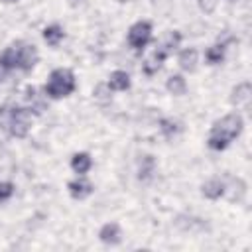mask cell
<instances>
[{"label":"cell","instance_id":"obj_1","mask_svg":"<svg viewBox=\"0 0 252 252\" xmlns=\"http://www.w3.org/2000/svg\"><path fill=\"white\" fill-rule=\"evenodd\" d=\"M244 128V118L240 112H230V114H224L222 118H219L213 128H211V134H209V148L215 150V152H222L230 146V142L234 138L240 136Z\"/></svg>","mask_w":252,"mask_h":252},{"label":"cell","instance_id":"obj_2","mask_svg":"<svg viewBox=\"0 0 252 252\" xmlns=\"http://www.w3.org/2000/svg\"><path fill=\"white\" fill-rule=\"evenodd\" d=\"M39 59V53H37V47L32 45V43H26V41H16L12 43L10 47H6L0 55V61L2 65L8 69V71H14V69H20V71H32L35 67Z\"/></svg>","mask_w":252,"mask_h":252},{"label":"cell","instance_id":"obj_3","mask_svg":"<svg viewBox=\"0 0 252 252\" xmlns=\"http://www.w3.org/2000/svg\"><path fill=\"white\" fill-rule=\"evenodd\" d=\"M75 87H77V81H75L73 71L59 67L49 73V79H47L43 91L49 98H63V96H69L75 91Z\"/></svg>","mask_w":252,"mask_h":252},{"label":"cell","instance_id":"obj_4","mask_svg":"<svg viewBox=\"0 0 252 252\" xmlns=\"http://www.w3.org/2000/svg\"><path fill=\"white\" fill-rule=\"evenodd\" d=\"M0 114L4 116V124L14 138H26L32 128V110L24 106H14L12 110L0 108Z\"/></svg>","mask_w":252,"mask_h":252},{"label":"cell","instance_id":"obj_5","mask_svg":"<svg viewBox=\"0 0 252 252\" xmlns=\"http://www.w3.org/2000/svg\"><path fill=\"white\" fill-rule=\"evenodd\" d=\"M152 32H154L152 24L146 22V20H140V22L132 24L130 30H128V45L132 49H136V51L144 49L152 39Z\"/></svg>","mask_w":252,"mask_h":252},{"label":"cell","instance_id":"obj_6","mask_svg":"<svg viewBox=\"0 0 252 252\" xmlns=\"http://www.w3.org/2000/svg\"><path fill=\"white\" fill-rule=\"evenodd\" d=\"M250 102H252V87H250V83L248 81L238 83L230 93V104L240 108V110H248Z\"/></svg>","mask_w":252,"mask_h":252},{"label":"cell","instance_id":"obj_7","mask_svg":"<svg viewBox=\"0 0 252 252\" xmlns=\"http://www.w3.org/2000/svg\"><path fill=\"white\" fill-rule=\"evenodd\" d=\"M167 59V53L161 49V47H156L150 55H148V59L142 63V71L148 75V77H154L161 67H163V61Z\"/></svg>","mask_w":252,"mask_h":252},{"label":"cell","instance_id":"obj_8","mask_svg":"<svg viewBox=\"0 0 252 252\" xmlns=\"http://www.w3.org/2000/svg\"><path fill=\"white\" fill-rule=\"evenodd\" d=\"M67 189H69V195L73 197V199H77V201H83V199H87L91 193H93V183L89 181V179H85L83 175H79L77 179H73V181H69L67 183Z\"/></svg>","mask_w":252,"mask_h":252},{"label":"cell","instance_id":"obj_9","mask_svg":"<svg viewBox=\"0 0 252 252\" xmlns=\"http://www.w3.org/2000/svg\"><path fill=\"white\" fill-rule=\"evenodd\" d=\"M98 240H100L102 244H108V246L120 244V240H122V230H120L118 222H106V224H102L100 230H98Z\"/></svg>","mask_w":252,"mask_h":252},{"label":"cell","instance_id":"obj_10","mask_svg":"<svg viewBox=\"0 0 252 252\" xmlns=\"http://www.w3.org/2000/svg\"><path fill=\"white\" fill-rule=\"evenodd\" d=\"M201 193H203L207 199H211V201L220 199V197L224 195V181L219 179V177H213V179H209V181L203 183Z\"/></svg>","mask_w":252,"mask_h":252},{"label":"cell","instance_id":"obj_11","mask_svg":"<svg viewBox=\"0 0 252 252\" xmlns=\"http://www.w3.org/2000/svg\"><path fill=\"white\" fill-rule=\"evenodd\" d=\"M177 61H179V67H181L185 73H193V71L197 69L199 53H197V49H195V47H187V49H183V51L179 53Z\"/></svg>","mask_w":252,"mask_h":252},{"label":"cell","instance_id":"obj_12","mask_svg":"<svg viewBox=\"0 0 252 252\" xmlns=\"http://www.w3.org/2000/svg\"><path fill=\"white\" fill-rule=\"evenodd\" d=\"M246 193V183L240 177H230L228 183H224V195L230 201H240Z\"/></svg>","mask_w":252,"mask_h":252},{"label":"cell","instance_id":"obj_13","mask_svg":"<svg viewBox=\"0 0 252 252\" xmlns=\"http://www.w3.org/2000/svg\"><path fill=\"white\" fill-rule=\"evenodd\" d=\"M91 167H93V158H91L87 152H77V154H73V158H71V169H73L77 175H85Z\"/></svg>","mask_w":252,"mask_h":252},{"label":"cell","instance_id":"obj_14","mask_svg":"<svg viewBox=\"0 0 252 252\" xmlns=\"http://www.w3.org/2000/svg\"><path fill=\"white\" fill-rule=\"evenodd\" d=\"M106 85L110 87V91H128L130 89V75L122 69H116L110 73Z\"/></svg>","mask_w":252,"mask_h":252},{"label":"cell","instance_id":"obj_15","mask_svg":"<svg viewBox=\"0 0 252 252\" xmlns=\"http://www.w3.org/2000/svg\"><path fill=\"white\" fill-rule=\"evenodd\" d=\"M41 35H43V39H45L47 45L57 47V45L61 43V39L65 37V30H63L59 24H51V26H45V28H43Z\"/></svg>","mask_w":252,"mask_h":252},{"label":"cell","instance_id":"obj_16","mask_svg":"<svg viewBox=\"0 0 252 252\" xmlns=\"http://www.w3.org/2000/svg\"><path fill=\"white\" fill-rule=\"evenodd\" d=\"M165 89L175 96H183L187 93V81L183 79V75H171V77H167Z\"/></svg>","mask_w":252,"mask_h":252},{"label":"cell","instance_id":"obj_17","mask_svg":"<svg viewBox=\"0 0 252 252\" xmlns=\"http://www.w3.org/2000/svg\"><path fill=\"white\" fill-rule=\"evenodd\" d=\"M154 171H156V158H154V156H150V154H146V156L140 159L138 177H140L142 181H148V179H152Z\"/></svg>","mask_w":252,"mask_h":252},{"label":"cell","instance_id":"obj_18","mask_svg":"<svg viewBox=\"0 0 252 252\" xmlns=\"http://www.w3.org/2000/svg\"><path fill=\"white\" fill-rule=\"evenodd\" d=\"M224 43H215L205 51V61L209 65H220L224 61Z\"/></svg>","mask_w":252,"mask_h":252},{"label":"cell","instance_id":"obj_19","mask_svg":"<svg viewBox=\"0 0 252 252\" xmlns=\"http://www.w3.org/2000/svg\"><path fill=\"white\" fill-rule=\"evenodd\" d=\"M159 132H161L167 140H171L173 136H177V134L181 132V122H177V120H173V118H161V120H159Z\"/></svg>","mask_w":252,"mask_h":252},{"label":"cell","instance_id":"obj_20","mask_svg":"<svg viewBox=\"0 0 252 252\" xmlns=\"http://www.w3.org/2000/svg\"><path fill=\"white\" fill-rule=\"evenodd\" d=\"M179 43H181V33H179V32H169L159 47L169 55V53H173V51L179 47Z\"/></svg>","mask_w":252,"mask_h":252},{"label":"cell","instance_id":"obj_21","mask_svg":"<svg viewBox=\"0 0 252 252\" xmlns=\"http://www.w3.org/2000/svg\"><path fill=\"white\" fill-rule=\"evenodd\" d=\"M93 94H94V98H96L98 102H106V100H110V96H112V94H110V87H108L106 83H100V85L94 89Z\"/></svg>","mask_w":252,"mask_h":252},{"label":"cell","instance_id":"obj_22","mask_svg":"<svg viewBox=\"0 0 252 252\" xmlns=\"http://www.w3.org/2000/svg\"><path fill=\"white\" fill-rule=\"evenodd\" d=\"M14 195V183L10 181H0V203L8 201Z\"/></svg>","mask_w":252,"mask_h":252},{"label":"cell","instance_id":"obj_23","mask_svg":"<svg viewBox=\"0 0 252 252\" xmlns=\"http://www.w3.org/2000/svg\"><path fill=\"white\" fill-rule=\"evenodd\" d=\"M197 2H199V8H201L205 14L215 12V8H217V4H219V0H197Z\"/></svg>","mask_w":252,"mask_h":252},{"label":"cell","instance_id":"obj_24","mask_svg":"<svg viewBox=\"0 0 252 252\" xmlns=\"http://www.w3.org/2000/svg\"><path fill=\"white\" fill-rule=\"evenodd\" d=\"M8 73H10V71H8V69H6V67H4V65H2V61H0V83H2V81H4V77H6V75H8Z\"/></svg>","mask_w":252,"mask_h":252},{"label":"cell","instance_id":"obj_25","mask_svg":"<svg viewBox=\"0 0 252 252\" xmlns=\"http://www.w3.org/2000/svg\"><path fill=\"white\" fill-rule=\"evenodd\" d=\"M4 2H8V4H12V2H18V0H4Z\"/></svg>","mask_w":252,"mask_h":252},{"label":"cell","instance_id":"obj_26","mask_svg":"<svg viewBox=\"0 0 252 252\" xmlns=\"http://www.w3.org/2000/svg\"><path fill=\"white\" fill-rule=\"evenodd\" d=\"M71 2H73V4H77V2H81V0H71Z\"/></svg>","mask_w":252,"mask_h":252}]
</instances>
